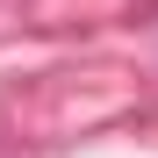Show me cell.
Wrapping results in <instances>:
<instances>
[]
</instances>
